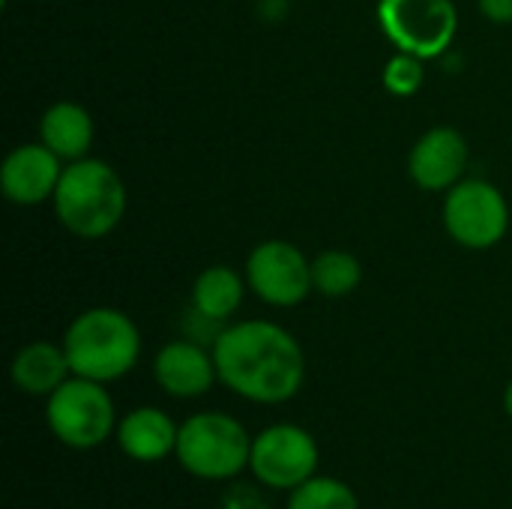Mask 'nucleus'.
Masks as SVG:
<instances>
[{
  "mask_svg": "<svg viewBox=\"0 0 512 509\" xmlns=\"http://www.w3.org/2000/svg\"><path fill=\"white\" fill-rule=\"evenodd\" d=\"M219 384L252 405H285L306 381L303 345L282 324H225L213 345Z\"/></svg>",
  "mask_w": 512,
  "mask_h": 509,
  "instance_id": "obj_1",
  "label": "nucleus"
},
{
  "mask_svg": "<svg viewBox=\"0 0 512 509\" xmlns=\"http://www.w3.org/2000/svg\"><path fill=\"white\" fill-rule=\"evenodd\" d=\"M126 183L105 159L84 156L66 162L57 192L51 198L57 222L78 240L108 237L126 216Z\"/></svg>",
  "mask_w": 512,
  "mask_h": 509,
  "instance_id": "obj_2",
  "label": "nucleus"
},
{
  "mask_svg": "<svg viewBox=\"0 0 512 509\" xmlns=\"http://www.w3.org/2000/svg\"><path fill=\"white\" fill-rule=\"evenodd\" d=\"M60 345L69 357L72 375L99 384L126 378L141 360V330L114 306H93L75 315Z\"/></svg>",
  "mask_w": 512,
  "mask_h": 509,
  "instance_id": "obj_3",
  "label": "nucleus"
},
{
  "mask_svg": "<svg viewBox=\"0 0 512 509\" xmlns=\"http://www.w3.org/2000/svg\"><path fill=\"white\" fill-rule=\"evenodd\" d=\"M252 435L246 426L225 411H198L180 423L177 432V465L204 483H228L249 471Z\"/></svg>",
  "mask_w": 512,
  "mask_h": 509,
  "instance_id": "obj_4",
  "label": "nucleus"
},
{
  "mask_svg": "<svg viewBox=\"0 0 512 509\" xmlns=\"http://www.w3.org/2000/svg\"><path fill=\"white\" fill-rule=\"evenodd\" d=\"M45 423L63 447L75 453L96 450L117 432L114 399L105 384L72 375L45 399Z\"/></svg>",
  "mask_w": 512,
  "mask_h": 509,
  "instance_id": "obj_5",
  "label": "nucleus"
},
{
  "mask_svg": "<svg viewBox=\"0 0 512 509\" xmlns=\"http://www.w3.org/2000/svg\"><path fill=\"white\" fill-rule=\"evenodd\" d=\"M441 219L453 243L471 252H486L504 243L510 231V204L495 183L462 177L444 192Z\"/></svg>",
  "mask_w": 512,
  "mask_h": 509,
  "instance_id": "obj_6",
  "label": "nucleus"
},
{
  "mask_svg": "<svg viewBox=\"0 0 512 509\" xmlns=\"http://www.w3.org/2000/svg\"><path fill=\"white\" fill-rule=\"evenodd\" d=\"M378 27L396 51L435 60L450 51L459 12L453 0H378Z\"/></svg>",
  "mask_w": 512,
  "mask_h": 509,
  "instance_id": "obj_7",
  "label": "nucleus"
},
{
  "mask_svg": "<svg viewBox=\"0 0 512 509\" xmlns=\"http://www.w3.org/2000/svg\"><path fill=\"white\" fill-rule=\"evenodd\" d=\"M318 465V441L297 423H276L252 438L249 474L270 492H294L318 474Z\"/></svg>",
  "mask_w": 512,
  "mask_h": 509,
  "instance_id": "obj_8",
  "label": "nucleus"
},
{
  "mask_svg": "<svg viewBox=\"0 0 512 509\" xmlns=\"http://www.w3.org/2000/svg\"><path fill=\"white\" fill-rule=\"evenodd\" d=\"M249 291L276 309L300 306L312 291V261L306 252L288 240H264L258 243L243 267Z\"/></svg>",
  "mask_w": 512,
  "mask_h": 509,
  "instance_id": "obj_9",
  "label": "nucleus"
},
{
  "mask_svg": "<svg viewBox=\"0 0 512 509\" xmlns=\"http://www.w3.org/2000/svg\"><path fill=\"white\" fill-rule=\"evenodd\" d=\"M471 147L453 126L426 129L408 153V177L423 192H447L468 171Z\"/></svg>",
  "mask_w": 512,
  "mask_h": 509,
  "instance_id": "obj_10",
  "label": "nucleus"
},
{
  "mask_svg": "<svg viewBox=\"0 0 512 509\" xmlns=\"http://www.w3.org/2000/svg\"><path fill=\"white\" fill-rule=\"evenodd\" d=\"M63 168V159L42 141L18 144L0 165L3 198L15 207H39L54 198Z\"/></svg>",
  "mask_w": 512,
  "mask_h": 509,
  "instance_id": "obj_11",
  "label": "nucleus"
},
{
  "mask_svg": "<svg viewBox=\"0 0 512 509\" xmlns=\"http://www.w3.org/2000/svg\"><path fill=\"white\" fill-rule=\"evenodd\" d=\"M153 381L165 396L180 402L207 396L219 381L213 348L198 345L186 336L165 342L153 357Z\"/></svg>",
  "mask_w": 512,
  "mask_h": 509,
  "instance_id": "obj_12",
  "label": "nucleus"
},
{
  "mask_svg": "<svg viewBox=\"0 0 512 509\" xmlns=\"http://www.w3.org/2000/svg\"><path fill=\"white\" fill-rule=\"evenodd\" d=\"M177 432H180V423H174L168 411L141 405L117 420L114 441L126 459L141 462V465H156V462L174 456Z\"/></svg>",
  "mask_w": 512,
  "mask_h": 509,
  "instance_id": "obj_13",
  "label": "nucleus"
},
{
  "mask_svg": "<svg viewBox=\"0 0 512 509\" xmlns=\"http://www.w3.org/2000/svg\"><path fill=\"white\" fill-rule=\"evenodd\" d=\"M9 378H12L15 390H21L27 396L48 399L57 387H63L72 378V366H69L63 345L39 339V342H27L24 348L15 351Z\"/></svg>",
  "mask_w": 512,
  "mask_h": 509,
  "instance_id": "obj_14",
  "label": "nucleus"
},
{
  "mask_svg": "<svg viewBox=\"0 0 512 509\" xmlns=\"http://www.w3.org/2000/svg\"><path fill=\"white\" fill-rule=\"evenodd\" d=\"M96 138V123L90 111L72 99H60L48 105L39 117V141L51 147L63 162H78L90 156Z\"/></svg>",
  "mask_w": 512,
  "mask_h": 509,
  "instance_id": "obj_15",
  "label": "nucleus"
},
{
  "mask_svg": "<svg viewBox=\"0 0 512 509\" xmlns=\"http://www.w3.org/2000/svg\"><path fill=\"white\" fill-rule=\"evenodd\" d=\"M246 288L249 285H246V276H240V270H234L228 264L207 267L192 282V309L225 324L240 312Z\"/></svg>",
  "mask_w": 512,
  "mask_h": 509,
  "instance_id": "obj_16",
  "label": "nucleus"
},
{
  "mask_svg": "<svg viewBox=\"0 0 512 509\" xmlns=\"http://www.w3.org/2000/svg\"><path fill=\"white\" fill-rule=\"evenodd\" d=\"M363 282V264L354 252L327 249L312 258V285L327 300H342L354 294Z\"/></svg>",
  "mask_w": 512,
  "mask_h": 509,
  "instance_id": "obj_17",
  "label": "nucleus"
},
{
  "mask_svg": "<svg viewBox=\"0 0 512 509\" xmlns=\"http://www.w3.org/2000/svg\"><path fill=\"white\" fill-rule=\"evenodd\" d=\"M285 509H360V495L336 477L315 474L294 492H288Z\"/></svg>",
  "mask_w": 512,
  "mask_h": 509,
  "instance_id": "obj_18",
  "label": "nucleus"
},
{
  "mask_svg": "<svg viewBox=\"0 0 512 509\" xmlns=\"http://www.w3.org/2000/svg\"><path fill=\"white\" fill-rule=\"evenodd\" d=\"M381 81H384L387 93H393L399 99H411V96L420 93V87L426 81V60L414 57V54H405V51H396L384 63Z\"/></svg>",
  "mask_w": 512,
  "mask_h": 509,
  "instance_id": "obj_19",
  "label": "nucleus"
},
{
  "mask_svg": "<svg viewBox=\"0 0 512 509\" xmlns=\"http://www.w3.org/2000/svg\"><path fill=\"white\" fill-rule=\"evenodd\" d=\"M225 509H267V504L261 501V495L249 486H237L228 492L225 498Z\"/></svg>",
  "mask_w": 512,
  "mask_h": 509,
  "instance_id": "obj_20",
  "label": "nucleus"
},
{
  "mask_svg": "<svg viewBox=\"0 0 512 509\" xmlns=\"http://www.w3.org/2000/svg\"><path fill=\"white\" fill-rule=\"evenodd\" d=\"M477 9L492 24H512V0H477Z\"/></svg>",
  "mask_w": 512,
  "mask_h": 509,
  "instance_id": "obj_21",
  "label": "nucleus"
},
{
  "mask_svg": "<svg viewBox=\"0 0 512 509\" xmlns=\"http://www.w3.org/2000/svg\"><path fill=\"white\" fill-rule=\"evenodd\" d=\"M504 411H507V417L512 420V381L507 384V390H504Z\"/></svg>",
  "mask_w": 512,
  "mask_h": 509,
  "instance_id": "obj_22",
  "label": "nucleus"
}]
</instances>
